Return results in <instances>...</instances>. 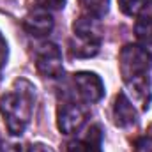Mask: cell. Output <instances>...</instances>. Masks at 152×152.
Returning <instances> with one entry per match:
<instances>
[{
    "label": "cell",
    "instance_id": "cell-12",
    "mask_svg": "<svg viewBox=\"0 0 152 152\" xmlns=\"http://www.w3.org/2000/svg\"><path fill=\"white\" fill-rule=\"evenodd\" d=\"M88 16L103 18L110 11V0H80Z\"/></svg>",
    "mask_w": 152,
    "mask_h": 152
},
{
    "label": "cell",
    "instance_id": "cell-4",
    "mask_svg": "<svg viewBox=\"0 0 152 152\" xmlns=\"http://www.w3.org/2000/svg\"><path fill=\"white\" fill-rule=\"evenodd\" d=\"M36 69L42 78H58L62 75V51L53 42L41 44L36 51Z\"/></svg>",
    "mask_w": 152,
    "mask_h": 152
},
{
    "label": "cell",
    "instance_id": "cell-15",
    "mask_svg": "<svg viewBox=\"0 0 152 152\" xmlns=\"http://www.w3.org/2000/svg\"><path fill=\"white\" fill-rule=\"evenodd\" d=\"M0 152H21V145H18L14 142H9L0 134Z\"/></svg>",
    "mask_w": 152,
    "mask_h": 152
},
{
    "label": "cell",
    "instance_id": "cell-3",
    "mask_svg": "<svg viewBox=\"0 0 152 152\" xmlns=\"http://www.w3.org/2000/svg\"><path fill=\"white\" fill-rule=\"evenodd\" d=\"M73 88L78 99L85 104H92L97 103L103 96H104V83L96 73L90 71H80L75 73L73 78Z\"/></svg>",
    "mask_w": 152,
    "mask_h": 152
},
{
    "label": "cell",
    "instance_id": "cell-18",
    "mask_svg": "<svg viewBox=\"0 0 152 152\" xmlns=\"http://www.w3.org/2000/svg\"><path fill=\"white\" fill-rule=\"evenodd\" d=\"M27 152H50V151H48V147H44L42 143H32Z\"/></svg>",
    "mask_w": 152,
    "mask_h": 152
},
{
    "label": "cell",
    "instance_id": "cell-5",
    "mask_svg": "<svg viewBox=\"0 0 152 152\" xmlns=\"http://www.w3.org/2000/svg\"><path fill=\"white\" fill-rule=\"evenodd\" d=\"M87 120L85 110L75 101H64L57 108V127L64 134H73L83 127Z\"/></svg>",
    "mask_w": 152,
    "mask_h": 152
},
{
    "label": "cell",
    "instance_id": "cell-2",
    "mask_svg": "<svg viewBox=\"0 0 152 152\" xmlns=\"http://www.w3.org/2000/svg\"><path fill=\"white\" fill-rule=\"evenodd\" d=\"M118 67H120V75L126 85L149 78V73L152 69V53L145 46L126 44L120 51Z\"/></svg>",
    "mask_w": 152,
    "mask_h": 152
},
{
    "label": "cell",
    "instance_id": "cell-7",
    "mask_svg": "<svg viewBox=\"0 0 152 152\" xmlns=\"http://www.w3.org/2000/svg\"><path fill=\"white\" fill-rule=\"evenodd\" d=\"M73 32H75V37L101 46V41H103V27H101L99 18H94V16H88V14L78 18L75 23H73Z\"/></svg>",
    "mask_w": 152,
    "mask_h": 152
},
{
    "label": "cell",
    "instance_id": "cell-1",
    "mask_svg": "<svg viewBox=\"0 0 152 152\" xmlns=\"http://www.w3.org/2000/svg\"><path fill=\"white\" fill-rule=\"evenodd\" d=\"M36 101V88L27 80H16L11 92L0 97V113L12 136H21L30 122Z\"/></svg>",
    "mask_w": 152,
    "mask_h": 152
},
{
    "label": "cell",
    "instance_id": "cell-6",
    "mask_svg": "<svg viewBox=\"0 0 152 152\" xmlns=\"http://www.w3.org/2000/svg\"><path fill=\"white\" fill-rule=\"evenodd\" d=\"M53 16L48 9H42V7H36L32 11L27 12V16L23 18V27L25 30L34 36V37H44L48 36L51 30H53Z\"/></svg>",
    "mask_w": 152,
    "mask_h": 152
},
{
    "label": "cell",
    "instance_id": "cell-14",
    "mask_svg": "<svg viewBox=\"0 0 152 152\" xmlns=\"http://www.w3.org/2000/svg\"><path fill=\"white\" fill-rule=\"evenodd\" d=\"M39 7L42 9H48V11H53V9H62L66 0H36Z\"/></svg>",
    "mask_w": 152,
    "mask_h": 152
},
{
    "label": "cell",
    "instance_id": "cell-16",
    "mask_svg": "<svg viewBox=\"0 0 152 152\" xmlns=\"http://www.w3.org/2000/svg\"><path fill=\"white\" fill-rule=\"evenodd\" d=\"M134 147H136V149H134L136 152H152V136H143V138H140Z\"/></svg>",
    "mask_w": 152,
    "mask_h": 152
},
{
    "label": "cell",
    "instance_id": "cell-10",
    "mask_svg": "<svg viewBox=\"0 0 152 152\" xmlns=\"http://www.w3.org/2000/svg\"><path fill=\"white\" fill-rule=\"evenodd\" d=\"M134 36L143 46H152V14H140L134 23Z\"/></svg>",
    "mask_w": 152,
    "mask_h": 152
},
{
    "label": "cell",
    "instance_id": "cell-9",
    "mask_svg": "<svg viewBox=\"0 0 152 152\" xmlns=\"http://www.w3.org/2000/svg\"><path fill=\"white\" fill-rule=\"evenodd\" d=\"M67 152H103L101 151V131H99V126L90 127L88 136L85 140L69 142Z\"/></svg>",
    "mask_w": 152,
    "mask_h": 152
},
{
    "label": "cell",
    "instance_id": "cell-8",
    "mask_svg": "<svg viewBox=\"0 0 152 152\" xmlns=\"http://www.w3.org/2000/svg\"><path fill=\"white\" fill-rule=\"evenodd\" d=\"M113 122L117 127H122V129L133 127L138 122L136 108L124 92L117 94V97L113 101Z\"/></svg>",
    "mask_w": 152,
    "mask_h": 152
},
{
    "label": "cell",
    "instance_id": "cell-13",
    "mask_svg": "<svg viewBox=\"0 0 152 152\" xmlns=\"http://www.w3.org/2000/svg\"><path fill=\"white\" fill-rule=\"evenodd\" d=\"M117 2H118L120 11L127 16H140L143 9L149 5L147 0H117Z\"/></svg>",
    "mask_w": 152,
    "mask_h": 152
},
{
    "label": "cell",
    "instance_id": "cell-11",
    "mask_svg": "<svg viewBox=\"0 0 152 152\" xmlns=\"http://www.w3.org/2000/svg\"><path fill=\"white\" fill-rule=\"evenodd\" d=\"M69 50H71V55H73V57H78V58H88V57L97 55L99 44L87 42V41H81V39H78V37H73L71 41H69Z\"/></svg>",
    "mask_w": 152,
    "mask_h": 152
},
{
    "label": "cell",
    "instance_id": "cell-19",
    "mask_svg": "<svg viewBox=\"0 0 152 152\" xmlns=\"http://www.w3.org/2000/svg\"><path fill=\"white\" fill-rule=\"evenodd\" d=\"M147 2H149V4H152V0H147Z\"/></svg>",
    "mask_w": 152,
    "mask_h": 152
},
{
    "label": "cell",
    "instance_id": "cell-17",
    "mask_svg": "<svg viewBox=\"0 0 152 152\" xmlns=\"http://www.w3.org/2000/svg\"><path fill=\"white\" fill-rule=\"evenodd\" d=\"M7 55H9V50H7V42H5L4 36L0 34V71H2V67L5 66V62H7Z\"/></svg>",
    "mask_w": 152,
    "mask_h": 152
}]
</instances>
